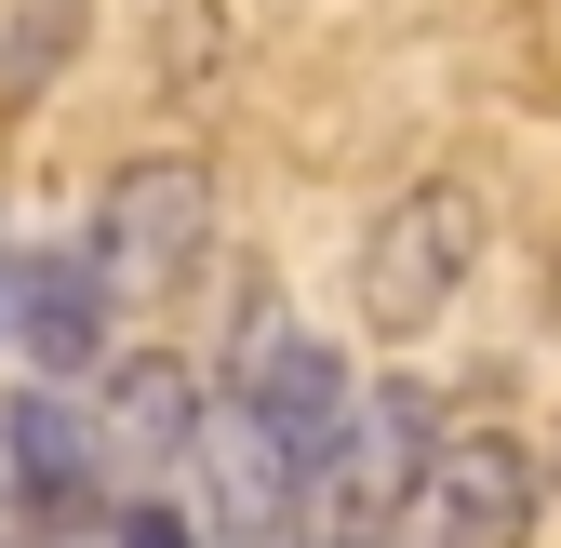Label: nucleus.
Masks as SVG:
<instances>
[{
	"instance_id": "obj_5",
	"label": "nucleus",
	"mask_w": 561,
	"mask_h": 548,
	"mask_svg": "<svg viewBox=\"0 0 561 548\" xmlns=\"http://www.w3.org/2000/svg\"><path fill=\"white\" fill-rule=\"evenodd\" d=\"M0 468H14V509L41 535H67L81 509H107V429L81 415V401H54V388L0 401Z\"/></svg>"
},
{
	"instance_id": "obj_3",
	"label": "nucleus",
	"mask_w": 561,
	"mask_h": 548,
	"mask_svg": "<svg viewBox=\"0 0 561 548\" xmlns=\"http://www.w3.org/2000/svg\"><path fill=\"white\" fill-rule=\"evenodd\" d=\"M201 228H215V187H201V161H134V174H107V201H94V267H107V295L121 308H148V295H174L187 267H201Z\"/></svg>"
},
{
	"instance_id": "obj_7",
	"label": "nucleus",
	"mask_w": 561,
	"mask_h": 548,
	"mask_svg": "<svg viewBox=\"0 0 561 548\" xmlns=\"http://www.w3.org/2000/svg\"><path fill=\"white\" fill-rule=\"evenodd\" d=\"M201 429H215V401L187 388V362H121V375H107V442H121V455L174 468V455H201Z\"/></svg>"
},
{
	"instance_id": "obj_10",
	"label": "nucleus",
	"mask_w": 561,
	"mask_h": 548,
	"mask_svg": "<svg viewBox=\"0 0 561 548\" xmlns=\"http://www.w3.org/2000/svg\"><path fill=\"white\" fill-rule=\"evenodd\" d=\"M27 548H81V535H27Z\"/></svg>"
},
{
	"instance_id": "obj_6",
	"label": "nucleus",
	"mask_w": 561,
	"mask_h": 548,
	"mask_svg": "<svg viewBox=\"0 0 561 548\" xmlns=\"http://www.w3.org/2000/svg\"><path fill=\"white\" fill-rule=\"evenodd\" d=\"M107 308H121V295H107L94 254H27V267H14V334H27L41 375H81L94 334H107Z\"/></svg>"
},
{
	"instance_id": "obj_2",
	"label": "nucleus",
	"mask_w": 561,
	"mask_h": 548,
	"mask_svg": "<svg viewBox=\"0 0 561 548\" xmlns=\"http://www.w3.org/2000/svg\"><path fill=\"white\" fill-rule=\"evenodd\" d=\"M468 267H481V201H468L455 174L401 187L388 215H375V241H362V321H375V334H428V321L468 295Z\"/></svg>"
},
{
	"instance_id": "obj_8",
	"label": "nucleus",
	"mask_w": 561,
	"mask_h": 548,
	"mask_svg": "<svg viewBox=\"0 0 561 548\" xmlns=\"http://www.w3.org/2000/svg\"><path fill=\"white\" fill-rule=\"evenodd\" d=\"M347 455H362V482H428V455H442V429H428V388H375L362 401V429H347Z\"/></svg>"
},
{
	"instance_id": "obj_9",
	"label": "nucleus",
	"mask_w": 561,
	"mask_h": 548,
	"mask_svg": "<svg viewBox=\"0 0 561 548\" xmlns=\"http://www.w3.org/2000/svg\"><path fill=\"white\" fill-rule=\"evenodd\" d=\"M107 548H201V535H187L174 509H121V522H107Z\"/></svg>"
},
{
	"instance_id": "obj_4",
	"label": "nucleus",
	"mask_w": 561,
	"mask_h": 548,
	"mask_svg": "<svg viewBox=\"0 0 561 548\" xmlns=\"http://www.w3.org/2000/svg\"><path fill=\"white\" fill-rule=\"evenodd\" d=\"M548 522V468L508 429H455L414 482V548H535Z\"/></svg>"
},
{
	"instance_id": "obj_1",
	"label": "nucleus",
	"mask_w": 561,
	"mask_h": 548,
	"mask_svg": "<svg viewBox=\"0 0 561 548\" xmlns=\"http://www.w3.org/2000/svg\"><path fill=\"white\" fill-rule=\"evenodd\" d=\"M228 401L295 455V482H334L347 468V429H362V388H347V362L321 349L308 321H280V308H254L241 321V375H228Z\"/></svg>"
}]
</instances>
